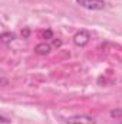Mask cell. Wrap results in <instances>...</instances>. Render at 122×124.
Wrapping results in <instances>:
<instances>
[{
	"mask_svg": "<svg viewBox=\"0 0 122 124\" xmlns=\"http://www.w3.org/2000/svg\"><path fill=\"white\" fill-rule=\"evenodd\" d=\"M111 117L112 118H121L122 117V108H115L111 111Z\"/></svg>",
	"mask_w": 122,
	"mask_h": 124,
	"instance_id": "cell-6",
	"label": "cell"
},
{
	"mask_svg": "<svg viewBox=\"0 0 122 124\" xmlns=\"http://www.w3.org/2000/svg\"><path fill=\"white\" fill-rule=\"evenodd\" d=\"M34 52H36L37 55H47V54L50 52V45H49V43H46V42L39 43V45L34 48Z\"/></svg>",
	"mask_w": 122,
	"mask_h": 124,
	"instance_id": "cell-4",
	"label": "cell"
},
{
	"mask_svg": "<svg viewBox=\"0 0 122 124\" xmlns=\"http://www.w3.org/2000/svg\"><path fill=\"white\" fill-rule=\"evenodd\" d=\"M52 35H53V33H52V31H46L45 33H43L45 39H50V38H52Z\"/></svg>",
	"mask_w": 122,
	"mask_h": 124,
	"instance_id": "cell-7",
	"label": "cell"
},
{
	"mask_svg": "<svg viewBox=\"0 0 122 124\" xmlns=\"http://www.w3.org/2000/svg\"><path fill=\"white\" fill-rule=\"evenodd\" d=\"M89 39H91L89 32L79 31L78 33H75V36H73V43H75L76 46H85V45H88Z\"/></svg>",
	"mask_w": 122,
	"mask_h": 124,
	"instance_id": "cell-3",
	"label": "cell"
},
{
	"mask_svg": "<svg viewBox=\"0 0 122 124\" xmlns=\"http://www.w3.org/2000/svg\"><path fill=\"white\" fill-rule=\"evenodd\" d=\"M53 43H55V46H61V45H62V42H61V40H55Z\"/></svg>",
	"mask_w": 122,
	"mask_h": 124,
	"instance_id": "cell-10",
	"label": "cell"
},
{
	"mask_svg": "<svg viewBox=\"0 0 122 124\" xmlns=\"http://www.w3.org/2000/svg\"><path fill=\"white\" fill-rule=\"evenodd\" d=\"M29 33H30L29 29H25V31H22V36H23V38H27V36H29Z\"/></svg>",
	"mask_w": 122,
	"mask_h": 124,
	"instance_id": "cell-8",
	"label": "cell"
},
{
	"mask_svg": "<svg viewBox=\"0 0 122 124\" xmlns=\"http://www.w3.org/2000/svg\"><path fill=\"white\" fill-rule=\"evenodd\" d=\"M0 120H1V123H4V124L10 123V120H9V118H6L4 116H0Z\"/></svg>",
	"mask_w": 122,
	"mask_h": 124,
	"instance_id": "cell-9",
	"label": "cell"
},
{
	"mask_svg": "<svg viewBox=\"0 0 122 124\" xmlns=\"http://www.w3.org/2000/svg\"><path fill=\"white\" fill-rule=\"evenodd\" d=\"M66 124H96V121L89 117V116H83V114H79V116H72L69 118H66Z\"/></svg>",
	"mask_w": 122,
	"mask_h": 124,
	"instance_id": "cell-2",
	"label": "cell"
},
{
	"mask_svg": "<svg viewBox=\"0 0 122 124\" xmlns=\"http://www.w3.org/2000/svg\"><path fill=\"white\" fill-rule=\"evenodd\" d=\"M76 3L88 10H103L106 6L103 0H76Z\"/></svg>",
	"mask_w": 122,
	"mask_h": 124,
	"instance_id": "cell-1",
	"label": "cell"
},
{
	"mask_svg": "<svg viewBox=\"0 0 122 124\" xmlns=\"http://www.w3.org/2000/svg\"><path fill=\"white\" fill-rule=\"evenodd\" d=\"M0 39H1L3 43H10V42L14 39V35H13V33H9V32H3V33L0 35Z\"/></svg>",
	"mask_w": 122,
	"mask_h": 124,
	"instance_id": "cell-5",
	"label": "cell"
}]
</instances>
